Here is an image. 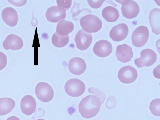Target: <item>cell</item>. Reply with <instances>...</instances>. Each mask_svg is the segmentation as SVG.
<instances>
[{"label": "cell", "instance_id": "cell-1", "mask_svg": "<svg viewBox=\"0 0 160 120\" xmlns=\"http://www.w3.org/2000/svg\"><path fill=\"white\" fill-rule=\"evenodd\" d=\"M102 104L100 98L93 95L84 98L78 105L79 111L83 118L89 119L95 116L99 112Z\"/></svg>", "mask_w": 160, "mask_h": 120}, {"label": "cell", "instance_id": "cell-2", "mask_svg": "<svg viewBox=\"0 0 160 120\" xmlns=\"http://www.w3.org/2000/svg\"><path fill=\"white\" fill-rule=\"evenodd\" d=\"M83 30L88 33H95L102 28V22L97 16L92 14L86 15L80 20Z\"/></svg>", "mask_w": 160, "mask_h": 120}, {"label": "cell", "instance_id": "cell-3", "mask_svg": "<svg viewBox=\"0 0 160 120\" xmlns=\"http://www.w3.org/2000/svg\"><path fill=\"white\" fill-rule=\"evenodd\" d=\"M64 89L66 93L72 97L82 95L85 90V86L81 80L77 78L71 79L66 83Z\"/></svg>", "mask_w": 160, "mask_h": 120}, {"label": "cell", "instance_id": "cell-4", "mask_svg": "<svg viewBox=\"0 0 160 120\" xmlns=\"http://www.w3.org/2000/svg\"><path fill=\"white\" fill-rule=\"evenodd\" d=\"M149 31L148 28L144 26H140L133 31L131 36L132 44L137 48L144 46L149 38Z\"/></svg>", "mask_w": 160, "mask_h": 120}, {"label": "cell", "instance_id": "cell-5", "mask_svg": "<svg viewBox=\"0 0 160 120\" xmlns=\"http://www.w3.org/2000/svg\"><path fill=\"white\" fill-rule=\"evenodd\" d=\"M122 5L121 10L123 16L128 19L136 17L139 14L140 8L138 4L133 0L116 1Z\"/></svg>", "mask_w": 160, "mask_h": 120}, {"label": "cell", "instance_id": "cell-6", "mask_svg": "<svg viewBox=\"0 0 160 120\" xmlns=\"http://www.w3.org/2000/svg\"><path fill=\"white\" fill-rule=\"evenodd\" d=\"M157 59L156 53L152 49L148 48L142 50L140 57L134 60L135 65L138 68L150 67L153 65Z\"/></svg>", "mask_w": 160, "mask_h": 120}, {"label": "cell", "instance_id": "cell-7", "mask_svg": "<svg viewBox=\"0 0 160 120\" xmlns=\"http://www.w3.org/2000/svg\"><path fill=\"white\" fill-rule=\"evenodd\" d=\"M35 93L38 98L43 102H48L53 98L54 92L52 87L48 83L40 82L36 85Z\"/></svg>", "mask_w": 160, "mask_h": 120}, {"label": "cell", "instance_id": "cell-8", "mask_svg": "<svg viewBox=\"0 0 160 120\" xmlns=\"http://www.w3.org/2000/svg\"><path fill=\"white\" fill-rule=\"evenodd\" d=\"M138 73L136 69L130 65L123 67L119 71L118 77L121 82L125 84L133 82L137 79Z\"/></svg>", "mask_w": 160, "mask_h": 120}, {"label": "cell", "instance_id": "cell-9", "mask_svg": "<svg viewBox=\"0 0 160 120\" xmlns=\"http://www.w3.org/2000/svg\"><path fill=\"white\" fill-rule=\"evenodd\" d=\"M92 36L82 29L80 30L76 35L75 42L77 48L81 50L87 49L90 46L92 40Z\"/></svg>", "mask_w": 160, "mask_h": 120}, {"label": "cell", "instance_id": "cell-10", "mask_svg": "<svg viewBox=\"0 0 160 120\" xmlns=\"http://www.w3.org/2000/svg\"><path fill=\"white\" fill-rule=\"evenodd\" d=\"M93 50L96 55L103 58L110 55L112 51V46L108 40H101L95 43Z\"/></svg>", "mask_w": 160, "mask_h": 120}, {"label": "cell", "instance_id": "cell-11", "mask_svg": "<svg viewBox=\"0 0 160 120\" xmlns=\"http://www.w3.org/2000/svg\"><path fill=\"white\" fill-rule=\"evenodd\" d=\"M45 16L49 22L55 23L65 18L66 11L58 6H52L47 9Z\"/></svg>", "mask_w": 160, "mask_h": 120}, {"label": "cell", "instance_id": "cell-12", "mask_svg": "<svg viewBox=\"0 0 160 120\" xmlns=\"http://www.w3.org/2000/svg\"><path fill=\"white\" fill-rule=\"evenodd\" d=\"M129 32L128 25L124 23L118 24L110 30L109 36L113 41L118 42L124 40L127 36Z\"/></svg>", "mask_w": 160, "mask_h": 120}, {"label": "cell", "instance_id": "cell-13", "mask_svg": "<svg viewBox=\"0 0 160 120\" xmlns=\"http://www.w3.org/2000/svg\"><path fill=\"white\" fill-rule=\"evenodd\" d=\"M115 54L118 60L126 63L131 61L133 57V53L132 48L129 46L124 44L117 47Z\"/></svg>", "mask_w": 160, "mask_h": 120}, {"label": "cell", "instance_id": "cell-14", "mask_svg": "<svg viewBox=\"0 0 160 120\" xmlns=\"http://www.w3.org/2000/svg\"><path fill=\"white\" fill-rule=\"evenodd\" d=\"M20 107L22 112L27 115H30L35 112L36 108V102L32 96L27 95L22 99Z\"/></svg>", "mask_w": 160, "mask_h": 120}, {"label": "cell", "instance_id": "cell-15", "mask_svg": "<svg viewBox=\"0 0 160 120\" xmlns=\"http://www.w3.org/2000/svg\"><path fill=\"white\" fill-rule=\"evenodd\" d=\"M68 68L70 71L75 75L82 74L86 69V64L82 58L75 57L71 58L69 62Z\"/></svg>", "mask_w": 160, "mask_h": 120}, {"label": "cell", "instance_id": "cell-16", "mask_svg": "<svg viewBox=\"0 0 160 120\" xmlns=\"http://www.w3.org/2000/svg\"><path fill=\"white\" fill-rule=\"evenodd\" d=\"M23 45L22 39L19 36L10 34L6 38L3 43L4 48L8 50H18L21 49Z\"/></svg>", "mask_w": 160, "mask_h": 120}, {"label": "cell", "instance_id": "cell-17", "mask_svg": "<svg viewBox=\"0 0 160 120\" xmlns=\"http://www.w3.org/2000/svg\"><path fill=\"white\" fill-rule=\"evenodd\" d=\"M1 16L6 24L11 26H15L18 23V17L16 10L11 7H7L2 11Z\"/></svg>", "mask_w": 160, "mask_h": 120}, {"label": "cell", "instance_id": "cell-18", "mask_svg": "<svg viewBox=\"0 0 160 120\" xmlns=\"http://www.w3.org/2000/svg\"><path fill=\"white\" fill-rule=\"evenodd\" d=\"M160 9L154 8L151 10L149 16V22L152 32L157 35L160 34Z\"/></svg>", "mask_w": 160, "mask_h": 120}, {"label": "cell", "instance_id": "cell-19", "mask_svg": "<svg viewBox=\"0 0 160 120\" xmlns=\"http://www.w3.org/2000/svg\"><path fill=\"white\" fill-rule=\"evenodd\" d=\"M15 105V101L7 97L0 98V116L4 115L11 112Z\"/></svg>", "mask_w": 160, "mask_h": 120}, {"label": "cell", "instance_id": "cell-20", "mask_svg": "<svg viewBox=\"0 0 160 120\" xmlns=\"http://www.w3.org/2000/svg\"><path fill=\"white\" fill-rule=\"evenodd\" d=\"M102 15L107 21L110 22H116L119 16L118 10L112 6H108L104 8L102 10Z\"/></svg>", "mask_w": 160, "mask_h": 120}, {"label": "cell", "instance_id": "cell-21", "mask_svg": "<svg viewBox=\"0 0 160 120\" xmlns=\"http://www.w3.org/2000/svg\"><path fill=\"white\" fill-rule=\"evenodd\" d=\"M74 25L71 22L62 20L60 21L56 26V32L60 35H67L71 32L74 29Z\"/></svg>", "mask_w": 160, "mask_h": 120}, {"label": "cell", "instance_id": "cell-22", "mask_svg": "<svg viewBox=\"0 0 160 120\" xmlns=\"http://www.w3.org/2000/svg\"><path fill=\"white\" fill-rule=\"evenodd\" d=\"M69 40L68 35H61L56 32L53 34L52 38V44L55 47L59 48L64 47L68 43Z\"/></svg>", "mask_w": 160, "mask_h": 120}, {"label": "cell", "instance_id": "cell-23", "mask_svg": "<svg viewBox=\"0 0 160 120\" xmlns=\"http://www.w3.org/2000/svg\"><path fill=\"white\" fill-rule=\"evenodd\" d=\"M160 98H156L152 100L150 103L149 108L154 115L157 116H160Z\"/></svg>", "mask_w": 160, "mask_h": 120}, {"label": "cell", "instance_id": "cell-24", "mask_svg": "<svg viewBox=\"0 0 160 120\" xmlns=\"http://www.w3.org/2000/svg\"><path fill=\"white\" fill-rule=\"evenodd\" d=\"M88 91L90 93L96 94L100 99L102 104L103 103L106 99V96L103 92L98 89L93 88H89Z\"/></svg>", "mask_w": 160, "mask_h": 120}, {"label": "cell", "instance_id": "cell-25", "mask_svg": "<svg viewBox=\"0 0 160 120\" xmlns=\"http://www.w3.org/2000/svg\"><path fill=\"white\" fill-rule=\"evenodd\" d=\"M58 6L67 10L70 7L72 4V0H57Z\"/></svg>", "mask_w": 160, "mask_h": 120}, {"label": "cell", "instance_id": "cell-26", "mask_svg": "<svg viewBox=\"0 0 160 120\" xmlns=\"http://www.w3.org/2000/svg\"><path fill=\"white\" fill-rule=\"evenodd\" d=\"M7 58L5 54L0 51V70L4 68L6 66Z\"/></svg>", "mask_w": 160, "mask_h": 120}, {"label": "cell", "instance_id": "cell-27", "mask_svg": "<svg viewBox=\"0 0 160 120\" xmlns=\"http://www.w3.org/2000/svg\"><path fill=\"white\" fill-rule=\"evenodd\" d=\"M104 1L105 0H88L90 6L95 9L101 7Z\"/></svg>", "mask_w": 160, "mask_h": 120}, {"label": "cell", "instance_id": "cell-28", "mask_svg": "<svg viewBox=\"0 0 160 120\" xmlns=\"http://www.w3.org/2000/svg\"><path fill=\"white\" fill-rule=\"evenodd\" d=\"M9 3L18 6H21L26 4L27 0H8Z\"/></svg>", "mask_w": 160, "mask_h": 120}, {"label": "cell", "instance_id": "cell-29", "mask_svg": "<svg viewBox=\"0 0 160 120\" xmlns=\"http://www.w3.org/2000/svg\"><path fill=\"white\" fill-rule=\"evenodd\" d=\"M6 120H20V119L16 116H11L8 118Z\"/></svg>", "mask_w": 160, "mask_h": 120}, {"label": "cell", "instance_id": "cell-30", "mask_svg": "<svg viewBox=\"0 0 160 120\" xmlns=\"http://www.w3.org/2000/svg\"><path fill=\"white\" fill-rule=\"evenodd\" d=\"M37 120H45L44 119H37Z\"/></svg>", "mask_w": 160, "mask_h": 120}]
</instances>
